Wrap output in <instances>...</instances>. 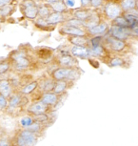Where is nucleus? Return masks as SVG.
Wrapping results in <instances>:
<instances>
[{
	"instance_id": "nucleus-1",
	"label": "nucleus",
	"mask_w": 138,
	"mask_h": 146,
	"mask_svg": "<svg viewBox=\"0 0 138 146\" xmlns=\"http://www.w3.org/2000/svg\"><path fill=\"white\" fill-rule=\"evenodd\" d=\"M12 136L13 146H35L40 137L28 129L17 128Z\"/></svg>"
},
{
	"instance_id": "nucleus-2",
	"label": "nucleus",
	"mask_w": 138,
	"mask_h": 146,
	"mask_svg": "<svg viewBox=\"0 0 138 146\" xmlns=\"http://www.w3.org/2000/svg\"><path fill=\"white\" fill-rule=\"evenodd\" d=\"M30 104V100L28 96L22 95L19 92H13L8 98V108L7 113L11 115H17V114L23 111L26 113L27 106Z\"/></svg>"
},
{
	"instance_id": "nucleus-3",
	"label": "nucleus",
	"mask_w": 138,
	"mask_h": 146,
	"mask_svg": "<svg viewBox=\"0 0 138 146\" xmlns=\"http://www.w3.org/2000/svg\"><path fill=\"white\" fill-rule=\"evenodd\" d=\"M52 78L55 81L57 80H73L79 76L78 73L73 68H58L52 73Z\"/></svg>"
},
{
	"instance_id": "nucleus-4",
	"label": "nucleus",
	"mask_w": 138,
	"mask_h": 146,
	"mask_svg": "<svg viewBox=\"0 0 138 146\" xmlns=\"http://www.w3.org/2000/svg\"><path fill=\"white\" fill-rule=\"evenodd\" d=\"M46 113H52L51 109H50L49 106H47L46 104H44L40 100L32 101L26 108V114L32 115V117L46 114Z\"/></svg>"
},
{
	"instance_id": "nucleus-5",
	"label": "nucleus",
	"mask_w": 138,
	"mask_h": 146,
	"mask_svg": "<svg viewBox=\"0 0 138 146\" xmlns=\"http://www.w3.org/2000/svg\"><path fill=\"white\" fill-rule=\"evenodd\" d=\"M59 95H56L53 92H49V93H44L39 96L40 101H42L44 104H46L47 106L50 107L51 111L52 112L55 108H57V105L60 102L59 100Z\"/></svg>"
},
{
	"instance_id": "nucleus-6",
	"label": "nucleus",
	"mask_w": 138,
	"mask_h": 146,
	"mask_svg": "<svg viewBox=\"0 0 138 146\" xmlns=\"http://www.w3.org/2000/svg\"><path fill=\"white\" fill-rule=\"evenodd\" d=\"M30 61L23 53L13 54V68L16 71H24L29 68Z\"/></svg>"
},
{
	"instance_id": "nucleus-7",
	"label": "nucleus",
	"mask_w": 138,
	"mask_h": 146,
	"mask_svg": "<svg viewBox=\"0 0 138 146\" xmlns=\"http://www.w3.org/2000/svg\"><path fill=\"white\" fill-rule=\"evenodd\" d=\"M23 8H24V15L28 18L34 19L37 16L38 13V8L35 5V3L32 0H25L23 2Z\"/></svg>"
},
{
	"instance_id": "nucleus-8",
	"label": "nucleus",
	"mask_w": 138,
	"mask_h": 146,
	"mask_svg": "<svg viewBox=\"0 0 138 146\" xmlns=\"http://www.w3.org/2000/svg\"><path fill=\"white\" fill-rule=\"evenodd\" d=\"M105 13H106L107 16L110 19L114 20L115 18H117L118 16L121 15L122 9L120 8L119 5H117L115 3H109L105 7Z\"/></svg>"
},
{
	"instance_id": "nucleus-9",
	"label": "nucleus",
	"mask_w": 138,
	"mask_h": 146,
	"mask_svg": "<svg viewBox=\"0 0 138 146\" xmlns=\"http://www.w3.org/2000/svg\"><path fill=\"white\" fill-rule=\"evenodd\" d=\"M13 93V87L9 78H1L0 79V95L4 96L5 98L9 96Z\"/></svg>"
},
{
	"instance_id": "nucleus-10",
	"label": "nucleus",
	"mask_w": 138,
	"mask_h": 146,
	"mask_svg": "<svg viewBox=\"0 0 138 146\" xmlns=\"http://www.w3.org/2000/svg\"><path fill=\"white\" fill-rule=\"evenodd\" d=\"M110 33H112V36L120 40L127 39L129 35V31L128 28H122V27L118 26H112Z\"/></svg>"
},
{
	"instance_id": "nucleus-11",
	"label": "nucleus",
	"mask_w": 138,
	"mask_h": 146,
	"mask_svg": "<svg viewBox=\"0 0 138 146\" xmlns=\"http://www.w3.org/2000/svg\"><path fill=\"white\" fill-rule=\"evenodd\" d=\"M55 84V80L53 78L51 79H44L42 81H38V87L39 88V92L40 95H42L44 93H49V92H52Z\"/></svg>"
},
{
	"instance_id": "nucleus-12",
	"label": "nucleus",
	"mask_w": 138,
	"mask_h": 146,
	"mask_svg": "<svg viewBox=\"0 0 138 146\" xmlns=\"http://www.w3.org/2000/svg\"><path fill=\"white\" fill-rule=\"evenodd\" d=\"M107 42L112 50L116 51V52L122 51L126 47V44L123 40L117 39V38H115V37H109L107 39Z\"/></svg>"
},
{
	"instance_id": "nucleus-13",
	"label": "nucleus",
	"mask_w": 138,
	"mask_h": 146,
	"mask_svg": "<svg viewBox=\"0 0 138 146\" xmlns=\"http://www.w3.org/2000/svg\"><path fill=\"white\" fill-rule=\"evenodd\" d=\"M71 52L73 56L81 57V58H87L90 54L89 49H87L85 46H73Z\"/></svg>"
},
{
	"instance_id": "nucleus-14",
	"label": "nucleus",
	"mask_w": 138,
	"mask_h": 146,
	"mask_svg": "<svg viewBox=\"0 0 138 146\" xmlns=\"http://www.w3.org/2000/svg\"><path fill=\"white\" fill-rule=\"evenodd\" d=\"M37 87H38V81L34 80V81H31V82H29V83H27L24 87H22L18 92L21 93L22 95L29 96L34 93V91L37 89Z\"/></svg>"
},
{
	"instance_id": "nucleus-15",
	"label": "nucleus",
	"mask_w": 138,
	"mask_h": 146,
	"mask_svg": "<svg viewBox=\"0 0 138 146\" xmlns=\"http://www.w3.org/2000/svg\"><path fill=\"white\" fill-rule=\"evenodd\" d=\"M68 88V82L67 80H57L55 81V84H54V87H53V90L52 92L56 95H59L61 96L63 93L66 92Z\"/></svg>"
},
{
	"instance_id": "nucleus-16",
	"label": "nucleus",
	"mask_w": 138,
	"mask_h": 146,
	"mask_svg": "<svg viewBox=\"0 0 138 146\" xmlns=\"http://www.w3.org/2000/svg\"><path fill=\"white\" fill-rule=\"evenodd\" d=\"M34 122V119L32 115H26L24 117H22L18 121V128H23V129H27L31 126L32 123Z\"/></svg>"
},
{
	"instance_id": "nucleus-17",
	"label": "nucleus",
	"mask_w": 138,
	"mask_h": 146,
	"mask_svg": "<svg viewBox=\"0 0 138 146\" xmlns=\"http://www.w3.org/2000/svg\"><path fill=\"white\" fill-rule=\"evenodd\" d=\"M62 32L65 34L73 35L74 36H83L85 35L84 31H82L81 29L77 28V27H73V26H66L62 29Z\"/></svg>"
},
{
	"instance_id": "nucleus-18",
	"label": "nucleus",
	"mask_w": 138,
	"mask_h": 146,
	"mask_svg": "<svg viewBox=\"0 0 138 146\" xmlns=\"http://www.w3.org/2000/svg\"><path fill=\"white\" fill-rule=\"evenodd\" d=\"M0 146H13L12 136L0 129Z\"/></svg>"
},
{
	"instance_id": "nucleus-19",
	"label": "nucleus",
	"mask_w": 138,
	"mask_h": 146,
	"mask_svg": "<svg viewBox=\"0 0 138 146\" xmlns=\"http://www.w3.org/2000/svg\"><path fill=\"white\" fill-rule=\"evenodd\" d=\"M107 29H108V25H107V24H105V23L96 24L95 26L90 27V33L92 35H98L104 34V33L107 31Z\"/></svg>"
},
{
	"instance_id": "nucleus-20",
	"label": "nucleus",
	"mask_w": 138,
	"mask_h": 146,
	"mask_svg": "<svg viewBox=\"0 0 138 146\" xmlns=\"http://www.w3.org/2000/svg\"><path fill=\"white\" fill-rule=\"evenodd\" d=\"M59 64L64 66L66 68H71L73 66L76 65V61L73 56H64L59 59Z\"/></svg>"
},
{
	"instance_id": "nucleus-21",
	"label": "nucleus",
	"mask_w": 138,
	"mask_h": 146,
	"mask_svg": "<svg viewBox=\"0 0 138 146\" xmlns=\"http://www.w3.org/2000/svg\"><path fill=\"white\" fill-rule=\"evenodd\" d=\"M49 23L52 24H57L59 22H61L63 20V15L62 13H51L49 15V17L47 18Z\"/></svg>"
},
{
	"instance_id": "nucleus-22",
	"label": "nucleus",
	"mask_w": 138,
	"mask_h": 146,
	"mask_svg": "<svg viewBox=\"0 0 138 146\" xmlns=\"http://www.w3.org/2000/svg\"><path fill=\"white\" fill-rule=\"evenodd\" d=\"M90 13L87 10H78L74 13V16L79 20H87L90 17Z\"/></svg>"
},
{
	"instance_id": "nucleus-23",
	"label": "nucleus",
	"mask_w": 138,
	"mask_h": 146,
	"mask_svg": "<svg viewBox=\"0 0 138 146\" xmlns=\"http://www.w3.org/2000/svg\"><path fill=\"white\" fill-rule=\"evenodd\" d=\"M70 41L74 46H86L88 42L87 38L84 37V35L83 36H73L71 38Z\"/></svg>"
},
{
	"instance_id": "nucleus-24",
	"label": "nucleus",
	"mask_w": 138,
	"mask_h": 146,
	"mask_svg": "<svg viewBox=\"0 0 138 146\" xmlns=\"http://www.w3.org/2000/svg\"><path fill=\"white\" fill-rule=\"evenodd\" d=\"M135 6H136V0H123L121 3V7L125 11L134 9Z\"/></svg>"
},
{
	"instance_id": "nucleus-25",
	"label": "nucleus",
	"mask_w": 138,
	"mask_h": 146,
	"mask_svg": "<svg viewBox=\"0 0 138 146\" xmlns=\"http://www.w3.org/2000/svg\"><path fill=\"white\" fill-rule=\"evenodd\" d=\"M51 4H52V8L56 13H63L67 10V7H66L64 2L56 1V2H53V3H51Z\"/></svg>"
},
{
	"instance_id": "nucleus-26",
	"label": "nucleus",
	"mask_w": 138,
	"mask_h": 146,
	"mask_svg": "<svg viewBox=\"0 0 138 146\" xmlns=\"http://www.w3.org/2000/svg\"><path fill=\"white\" fill-rule=\"evenodd\" d=\"M114 24H115V26L122 27V28H128V29H129V26L128 21H127V19L124 17V16H118L117 18H115L114 19Z\"/></svg>"
},
{
	"instance_id": "nucleus-27",
	"label": "nucleus",
	"mask_w": 138,
	"mask_h": 146,
	"mask_svg": "<svg viewBox=\"0 0 138 146\" xmlns=\"http://www.w3.org/2000/svg\"><path fill=\"white\" fill-rule=\"evenodd\" d=\"M8 108V98L0 95V113L6 112Z\"/></svg>"
},
{
	"instance_id": "nucleus-28",
	"label": "nucleus",
	"mask_w": 138,
	"mask_h": 146,
	"mask_svg": "<svg viewBox=\"0 0 138 146\" xmlns=\"http://www.w3.org/2000/svg\"><path fill=\"white\" fill-rule=\"evenodd\" d=\"M37 15H39V16L42 19H47V18L49 17V15H51V13H50L48 8L45 7V6H43V7H41V8L38 9V13H37Z\"/></svg>"
},
{
	"instance_id": "nucleus-29",
	"label": "nucleus",
	"mask_w": 138,
	"mask_h": 146,
	"mask_svg": "<svg viewBox=\"0 0 138 146\" xmlns=\"http://www.w3.org/2000/svg\"><path fill=\"white\" fill-rule=\"evenodd\" d=\"M10 68L11 65L9 62H5V61L0 62V76H3L5 74H7L9 72Z\"/></svg>"
},
{
	"instance_id": "nucleus-30",
	"label": "nucleus",
	"mask_w": 138,
	"mask_h": 146,
	"mask_svg": "<svg viewBox=\"0 0 138 146\" xmlns=\"http://www.w3.org/2000/svg\"><path fill=\"white\" fill-rule=\"evenodd\" d=\"M123 59L122 58H118V57H115L110 61V65L112 66H121L123 65Z\"/></svg>"
},
{
	"instance_id": "nucleus-31",
	"label": "nucleus",
	"mask_w": 138,
	"mask_h": 146,
	"mask_svg": "<svg viewBox=\"0 0 138 146\" xmlns=\"http://www.w3.org/2000/svg\"><path fill=\"white\" fill-rule=\"evenodd\" d=\"M82 25V22L80 20H70L68 21V26H73V27H77L79 28V26Z\"/></svg>"
},
{
	"instance_id": "nucleus-32",
	"label": "nucleus",
	"mask_w": 138,
	"mask_h": 146,
	"mask_svg": "<svg viewBox=\"0 0 138 146\" xmlns=\"http://www.w3.org/2000/svg\"><path fill=\"white\" fill-rule=\"evenodd\" d=\"M65 5L67 8H73L75 7V0H65Z\"/></svg>"
},
{
	"instance_id": "nucleus-33",
	"label": "nucleus",
	"mask_w": 138,
	"mask_h": 146,
	"mask_svg": "<svg viewBox=\"0 0 138 146\" xmlns=\"http://www.w3.org/2000/svg\"><path fill=\"white\" fill-rule=\"evenodd\" d=\"M102 2H103V0H90V4H92V6L94 8L100 6L102 4Z\"/></svg>"
},
{
	"instance_id": "nucleus-34",
	"label": "nucleus",
	"mask_w": 138,
	"mask_h": 146,
	"mask_svg": "<svg viewBox=\"0 0 138 146\" xmlns=\"http://www.w3.org/2000/svg\"><path fill=\"white\" fill-rule=\"evenodd\" d=\"M11 0H0V7L6 6V5L10 4Z\"/></svg>"
},
{
	"instance_id": "nucleus-35",
	"label": "nucleus",
	"mask_w": 138,
	"mask_h": 146,
	"mask_svg": "<svg viewBox=\"0 0 138 146\" xmlns=\"http://www.w3.org/2000/svg\"><path fill=\"white\" fill-rule=\"evenodd\" d=\"M81 1V4L83 6H88V5L90 4V0H80Z\"/></svg>"
},
{
	"instance_id": "nucleus-36",
	"label": "nucleus",
	"mask_w": 138,
	"mask_h": 146,
	"mask_svg": "<svg viewBox=\"0 0 138 146\" xmlns=\"http://www.w3.org/2000/svg\"><path fill=\"white\" fill-rule=\"evenodd\" d=\"M131 32L133 33L134 35H138V24L135 27H133V28L131 29Z\"/></svg>"
},
{
	"instance_id": "nucleus-37",
	"label": "nucleus",
	"mask_w": 138,
	"mask_h": 146,
	"mask_svg": "<svg viewBox=\"0 0 138 146\" xmlns=\"http://www.w3.org/2000/svg\"><path fill=\"white\" fill-rule=\"evenodd\" d=\"M50 3H53V2H56V1H61V0H48Z\"/></svg>"
},
{
	"instance_id": "nucleus-38",
	"label": "nucleus",
	"mask_w": 138,
	"mask_h": 146,
	"mask_svg": "<svg viewBox=\"0 0 138 146\" xmlns=\"http://www.w3.org/2000/svg\"><path fill=\"white\" fill-rule=\"evenodd\" d=\"M137 8V10H138V0H136V6H135Z\"/></svg>"
}]
</instances>
